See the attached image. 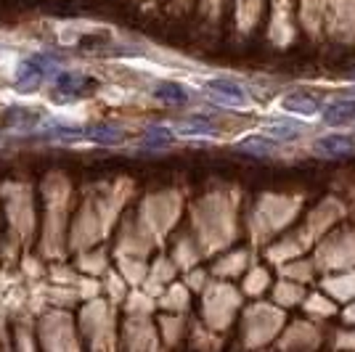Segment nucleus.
Returning a JSON list of instances; mask_svg holds the SVG:
<instances>
[{
	"label": "nucleus",
	"mask_w": 355,
	"mask_h": 352,
	"mask_svg": "<svg viewBox=\"0 0 355 352\" xmlns=\"http://www.w3.org/2000/svg\"><path fill=\"white\" fill-rule=\"evenodd\" d=\"M205 88H207L209 93H215L218 101L228 103V106H244L247 98H250L247 88H244L241 82H236V80H231V77H212V80H205Z\"/></svg>",
	"instance_id": "nucleus-2"
},
{
	"label": "nucleus",
	"mask_w": 355,
	"mask_h": 352,
	"mask_svg": "<svg viewBox=\"0 0 355 352\" xmlns=\"http://www.w3.org/2000/svg\"><path fill=\"white\" fill-rule=\"evenodd\" d=\"M83 138H88L93 143H101V146H117L119 141L125 138V130L119 125H90V127H83Z\"/></svg>",
	"instance_id": "nucleus-8"
},
{
	"label": "nucleus",
	"mask_w": 355,
	"mask_h": 352,
	"mask_svg": "<svg viewBox=\"0 0 355 352\" xmlns=\"http://www.w3.org/2000/svg\"><path fill=\"white\" fill-rule=\"evenodd\" d=\"M215 125L209 122L205 114H193L189 117L180 127H178V135H191V138H202V135H215Z\"/></svg>",
	"instance_id": "nucleus-11"
},
{
	"label": "nucleus",
	"mask_w": 355,
	"mask_h": 352,
	"mask_svg": "<svg viewBox=\"0 0 355 352\" xmlns=\"http://www.w3.org/2000/svg\"><path fill=\"white\" fill-rule=\"evenodd\" d=\"M40 122H43V117L37 112H32V109H24V106H11L3 114V125L11 127V130H32Z\"/></svg>",
	"instance_id": "nucleus-7"
},
{
	"label": "nucleus",
	"mask_w": 355,
	"mask_h": 352,
	"mask_svg": "<svg viewBox=\"0 0 355 352\" xmlns=\"http://www.w3.org/2000/svg\"><path fill=\"white\" fill-rule=\"evenodd\" d=\"M282 109L289 114H297V117H313L321 112V103L318 98H313L311 93H292L282 101Z\"/></svg>",
	"instance_id": "nucleus-6"
},
{
	"label": "nucleus",
	"mask_w": 355,
	"mask_h": 352,
	"mask_svg": "<svg viewBox=\"0 0 355 352\" xmlns=\"http://www.w3.org/2000/svg\"><path fill=\"white\" fill-rule=\"evenodd\" d=\"M59 72V59L51 53H35L30 59L21 61L19 74H16V90L21 93H32L43 85L45 77H53Z\"/></svg>",
	"instance_id": "nucleus-1"
},
{
	"label": "nucleus",
	"mask_w": 355,
	"mask_h": 352,
	"mask_svg": "<svg viewBox=\"0 0 355 352\" xmlns=\"http://www.w3.org/2000/svg\"><path fill=\"white\" fill-rule=\"evenodd\" d=\"M154 98H159L162 103H170V106H186L189 103V90L183 85H178V82L164 80V82L154 85Z\"/></svg>",
	"instance_id": "nucleus-9"
},
{
	"label": "nucleus",
	"mask_w": 355,
	"mask_h": 352,
	"mask_svg": "<svg viewBox=\"0 0 355 352\" xmlns=\"http://www.w3.org/2000/svg\"><path fill=\"white\" fill-rule=\"evenodd\" d=\"M268 135H273L276 141H297L302 135V125H289V122H279V125H268Z\"/></svg>",
	"instance_id": "nucleus-13"
},
{
	"label": "nucleus",
	"mask_w": 355,
	"mask_h": 352,
	"mask_svg": "<svg viewBox=\"0 0 355 352\" xmlns=\"http://www.w3.org/2000/svg\"><path fill=\"white\" fill-rule=\"evenodd\" d=\"M321 117L331 127L355 122V98H337V101L326 103L324 109H321Z\"/></svg>",
	"instance_id": "nucleus-5"
},
{
	"label": "nucleus",
	"mask_w": 355,
	"mask_h": 352,
	"mask_svg": "<svg viewBox=\"0 0 355 352\" xmlns=\"http://www.w3.org/2000/svg\"><path fill=\"white\" fill-rule=\"evenodd\" d=\"M313 151L321 154V157H347V154H355V138L353 135H345V132H329L324 138H318L313 143Z\"/></svg>",
	"instance_id": "nucleus-4"
},
{
	"label": "nucleus",
	"mask_w": 355,
	"mask_h": 352,
	"mask_svg": "<svg viewBox=\"0 0 355 352\" xmlns=\"http://www.w3.org/2000/svg\"><path fill=\"white\" fill-rule=\"evenodd\" d=\"M175 141V130L162 127V125H151L144 135V148H167Z\"/></svg>",
	"instance_id": "nucleus-12"
},
{
	"label": "nucleus",
	"mask_w": 355,
	"mask_h": 352,
	"mask_svg": "<svg viewBox=\"0 0 355 352\" xmlns=\"http://www.w3.org/2000/svg\"><path fill=\"white\" fill-rule=\"evenodd\" d=\"M239 151L244 154H254V157H270L276 154V143L268 138V135H247L236 143Z\"/></svg>",
	"instance_id": "nucleus-10"
},
{
	"label": "nucleus",
	"mask_w": 355,
	"mask_h": 352,
	"mask_svg": "<svg viewBox=\"0 0 355 352\" xmlns=\"http://www.w3.org/2000/svg\"><path fill=\"white\" fill-rule=\"evenodd\" d=\"M53 85H56V93L64 96V98H80V96H85L93 88V80H90L88 74L59 69V72L53 74Z\"/></svg>",
	"instance_id": "nucleus-3"
}]
</instances>
